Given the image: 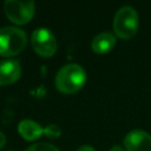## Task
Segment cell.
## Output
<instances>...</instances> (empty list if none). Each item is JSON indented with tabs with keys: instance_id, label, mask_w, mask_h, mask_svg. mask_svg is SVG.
Masks as SVG:
<instances>
[{
	"instance_id": "8fae6325",
	"label": "cell",
	"mask_w": 151,
	"mask_h": 151,
	"mask_svg": "<svg viewBox=\"0 0 151 151\" xmlns=\"http://www.w3.org/2000/svg\"><path fill=\"white\" fill-rule=\"evenodd\" d=\"M44 134L50 139H56L61 134V128L56 124H49L44 128Z\"/></svg>"
},
{
	"instance_id": "52a82bcc",
	"label": "cell",
	"mask_w": 151,
	"mask_h": 151,
	"mask_svg": "<svg viewBox=\"0 0 151 151\" xmlns=\"http://www.w3.org/2000/svg\"><path fill=\"white\" fill-rule=\"evenodd\" d=\"M22 68L18 60H1L0 61V86L11 85L16 83L21 77Z\"/></svg>"
},
{
	"instance_id": "5bb4252c",
	"label": "cell",
	"mask_w": 151,
	"mask_h": 151,
	"mask_svg": "<svg viewBox=\"0 0 151 151\" xmlns=\"http://www.w3.org/2000/svg\"><path fill=\"white\" fill-rule=\"evenodd\" d=\"M109 151H124V150L120 146H114V147H112Z\"/></svg>"
},
{
	"instance_id": "4fadbf2b",
	"label": "cell",
	"mask_w": 151,
	"mask_h": 151,
	"mask_svg": "<svg viewBox=\"0 0 151 151\" xmlns=\"http://www.w3.org/2000/svg\"><path fill=\"white\" fill-rule=\"evenodd\" d=\"M5 143H6V138H5V136H4L3 132H0V149L4 146Z\"/></svg>"
},
{
	"instance_id": "7c38bea8",
	"label": "cell",
	"mask_w": 151,
	"mask_h": 151,
	"mask_svg": "<svg viewBox=\"0 0 151 151\" xmlns=\"http://www.w3.org/2000/svg\"><path fill=\"white\" fill-rule=\"evenodd\" d=\"M77 151H95V149L93 148L92 146H89V145H84V146H81Z\"/></svg>"
},
{
	"instance_id": "8992f818",
	"label": "cell",
	"mask_w": 151,
	"mask_h": 151,
	"mask_svg": "<svg viewBox=\"0 0 151 151\" xmlns=\"http://www.w3.org/2000/svg\"><path fill=\"white\" fill-rule=\"evenodd\" d=\"M127 151H151V136L142 129H134L124 138Z\"/></svg>"
},
{
	"instance_id": "5b68a950",
	"label": "cell",
	"mask_w": 151,
	"mask_h": 151,
	"mask_svg": "<svg viewBox=\"0 0 151 151\" xmlns=\"http://www.w3.org/2000/svg\"><path fill=\"white\" fill-rule=\"evenodd\" d=\"M31 45L33 50L40 56L48 58L56 53L57 42L54 34L47 28H37L31 35Z\"/></svg>"
},
{
	"instance_id": "277c9868",
	"label": "cell",
	"mask_w": 151,
	"mask_h": 151,
	"mask_svg": "<svg viewBox=\"0 0 151 151\" xmlns=\"http://www.w3.org/2000/svg\"><path fill=\"white\" fill-rule=\"evenodd\" d=\"M5 15L13 23L24 25L33 18L35 3L33 1L7 0L4 3Z\"/></svg>"
},
{
	"instance_id": "9c48e42d",
	"label": "cell",
	"mask_w": 151,
	"mask_h": 151,
	"mask_svg": "<svg viewBox=\"0 0 151 151\" xmlns=\"http://www.w3.org/2000/svg\"><path fill=\"white\" fill-rule=\"evenodd\" d=\"M18 130L20 134L27 141H35L44 134V128L35 121L29 119L22 120L19 123Z\"/></svg>"
},
{
	"instance_id": "7a4b0ae2",
	"label": "cell",
	"mask_w": 151,
	"mask_h": 151,
	"mask_svg": "<svg viewBox=\"0 0 151 151\" xmlns=\"http://www.w3.org/2000/svg\"><path fill=\"white\" fill-rule=\"evenodd\" d=\"M26 45L27 36L22 29L14 26L0 28V56H16L25 49Z\"/></svg>"
},
{
	"instance_id": "30bf717a",
	"label": "cell",
	"mask_w": 151,
	"mask_h": 151,
	"mask_svg": "<svg viewBox=\"0 0 151 151\" xmlns=\"http://www.w3.org/2000/svg\"><path fill=\"white\" fill-rule=\"evenodd\" d=\"M26 151H59L57 147L48 143H36L30 146Z\"/></svg>"
},
{
	"instance_id": "ba28073f",
	"label": "cell",
	"mask_w": 151,
	"mask_h": 151,
	"mask_svg": "<svg viewBox=\"0 0 151 151\" xmlns=\"http://www.w3.org/2000/svg\"><path fill=\"white\" fill-rule=\"evenodd\" d=\"M116 45V37L111 32H101L93 38L91 48L97 54H105L112 50Z\"/></svg>"
},
{
	"instance_id": "3957f363",
	"label": "cell",
	"mask_w": 151,
	"mask_h": 151,
	"mask_svg": "<svg viewBox=\"0 0 151 151\" xmlns=\"http://www.w3.org/2000/svg\"><path fill=\"white\" fill-rule=\"evenodd\" d=\"M116 35L123 40H129L138 31L139 17L132 6H122L117 11L113 23Z\"/></svg>"
},
{
	"instance_id": "6da1fadb",
	"label": "cell",
	"mask_w": 151,
	"mask_h": 151,
	"mask_svg": "<svg viewBox=\"0 0 151 151\" xmlns=\"http://www.w3.org/2000/svg\"><path fill=\"white\" fill-rule=\"evenodd\" d=\"M86 79V73L81 65L69 63L59 69L55 78V85L60 92L71 94L83 88Z\"/></svg>"
}]
</instances>
